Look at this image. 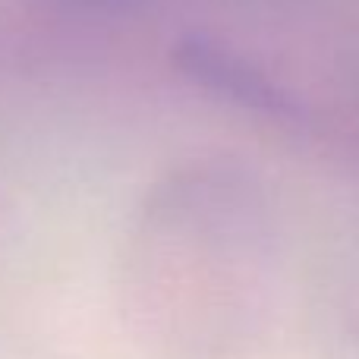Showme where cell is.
<instances>
[{
    "label": "cell",
    "instance_id": "6da1fadb",
    "mask_svg": "<svg viewBox=\"0 0 359 359\" xmlns=\"http://www.w3.org/2000/svg\"><path fill=\"white\" fill-rule=\"evenodd\" d=\"M177 63L186 76H192L211 95H224L262 117H299V107L293 104V98H287L284 88L274 86L246 57L233 54L230 48L211 41V38L186 35L177 44Z\"/></svg>",
    "mask_w": 359,
    "mask_h": 359
},
{
    "label": "cell",
    "instance_id": "7a4b0ae2",
    "mask_svg": "<svg viewBox=\"0 0 359 359\" xmlns=\"http://www.w3.org/2000/svg\"><path fill=\"white\" fill-rule=\"evenodd\" d=\"M82 4H107V0H82Z\"/></svg>",
    "mask_w": 359,
    "mask_h": 359
}]
</instances>
